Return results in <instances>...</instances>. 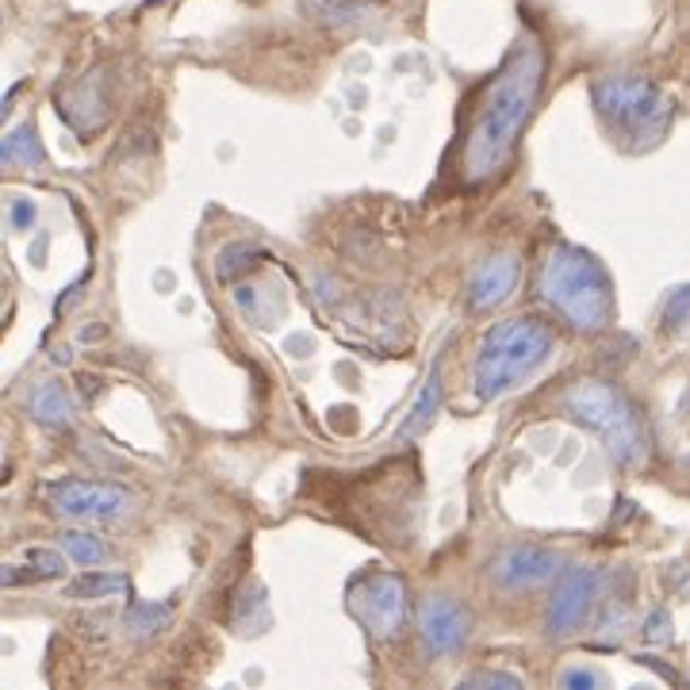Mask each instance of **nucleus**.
<instances>
[{"mask_svg":"<svg viewBox=\"0 0 690 690\" xmlns=\"http://www.w3.org/2000/svg\"><path fill=\"white\" fill-rule=\"evenodd\" d=\"M235 629L238 633H265L269 629V603L258 587H246L235 603Z\"/></svg>","mask_w":690,"mask_h":690,"instance_id":"6ab92c4d","label":"nucleus"},{"mask_svg":"<svg viewBox=\"0 0 690 690\" xmlns=\"http://www.w3.org/2000/svg\"><path fill=\"white\" fill-rule=\"evenodd\" d=\"M119 595H131V580L119 572H81L78 580L66 583V598H78V603H104Z\"/></svg>","mask_w":690,"mask_h":690,"instance_id":"4468645a","label":"nucleus"},{"mask_svg":"<svg viewBox=\"0 0 690 690\" xmlns=\"http://www.w3.org/2000/svg\"><path fill=\"white\" fill-rule=\"evenodd\" d=\"M514 284H518V258L514 253H495V258H487L484 265L472 273L468 307L472 311H495V307L510 299Z\"/></svg>","mask_w":690,"mask_h":690,"instance_id":"9b49d317","label":"nucleus"},{"mask_svg":"<svg viewBox=\"0 0 690 690\" xmlns=\"http://www.w3.org/2000/svg\"><path fill=\"white\" fill-rule=\"evenodd\" d=\"M345 606L357 621L365 626V633L377 641H395L407 629L411 618V598L407 583L395 572H365L349 583L345 591Z\"/></svg>","mask_w":690,"mask_h":690,"instance_id":"423d86ee","label":"nucleus"},{"mask_svg":"<svg viewBox=\"0 0 690 690\" xmlns=\"http://www.w3.org/2000/svg\"><path fill=\"white\" fill-rule=\"evenodd\" d=\"M24 564H32L39 580H58V575H66L62 552L47 549V545H32V549H24Z\"/></svg>","mask_w":690,"mask_h":690,"instance_id":"412c9836","label":"nucleus"},{"mask_svg":"<svg viewBox=\"0 0 690 690\" xmlns=\"http://www.w3.org/2000/svg\"><path fill=\"white\" fill-rule=\"evenodd\" d=\"M43 499L55 514L78 518V522H111L131 510V491L119 484H104V479H47L43 484Z\"/></svg>","mask_w":690,"mask_h":690,"instance_id":"0eeeda50","label":"nucleus"},{"mask_svg":"<svg viewBox=\"0 0 690 690\" xmlns=\"http://www.w3.org/2000/svg\"><path fill=\"white\" fill-rule=\"evenodd\" d=\"M564 407L575 423L595 430L606 441L610 456L621 468H637L649 456V433L641 426L637 407L626 400V392L606 380H580L564 392Z\"/></svg>","mask_w":690,"mask_h":690,"instance_id":"39448f33","label":"nucleus"},{"mask_svg":"<svg viewBox=\"0 0 690 690\" xmlns=\"http://www.w3.org/2000/svg\"><path fill=\"white\" fill-rule=\"evenodd\" d=\"M9 223H12V230H27L35 223V204H27V200H12Z\"/></svg>","mask_w":690,"mask_h":690,"instance_id":"393cba45","label":"nucleus"},{"mask_svg":"<svg viewBox=\"0 0 690 690\" xmlns=\"http://www.w3.org/2000/svg\"><path fill=\"white\" fill-rule=\"evenodd\" d=\"M664 330L687 334L690 330V288H675L664 304Z\"/></svg>","mask_w":690,"mask_h":690,"instance_id":"4be33fe9","label":"nucleus"},{"mask_svg":"<svg viewBox=\"0 0 690 690\" xmlns=\"http://www.w3.org/2000/svg\"><path fill=\"white\" fill-rule=\"evenodd\" d=\"M172 626V606L169 603H131L123 614V629L134 641H150V637L165 633Z\"/></svg>","mask_w":690,"mask_h":690,"instance_id":"dca6fc26","label":"nucleus"},{"mask_svg":"<svg viewBox=\"0 0 690 690\" xmlns=\"http://www.w3.org/2000/svg\"><path fill=\"white\" fill-rule=\"evenodd\" d=\"M0 157H4V165H27V169H35V165H43V142L39 134H35L32 123H20L16 131H9V139H4V146H0Z\"/></svg>","mask_w":690,"mask_h":690,"instance_id":"f3484780","label":"nucleus"},{"mask_svg":"<svg viewBox=\"0 0 690 690\" xmlns=\"http://www.w3.org/2000/svg\"><path fill=\"white\" fill-rule=\"evenodd\" d=\"M418 633L433 656H453L468 641V610L445 595H433L418 610Z\"/></svg>","mask_w":690,"mask_h":690,"instance_id":"1a4fd4ad","label":"nucleus"},{"mask_svg":"<svg viewBox=\"0 0 690 690\" xmlns=\"http://www.w3.org/2000/svg\"><path fill=\"white\" fill-rule=\"evenodd\" d=\"M495 583L507 591H530L560 575V557L552 549H537V545H514L507 549L491 568Z\"/></svg>","mask_w":690,"mask_h":690,"instance_id":"9d476101","label":"nucleus"},{"mask_svg":"<svg viewBox=\"0 0 690 690\" xmlns=\"http://www.w3.org/2000/svg\"><path fill=\"white\" fill-rule=\"evenodd\" d=\"M552 354V330L537 314L502 319L479 342L476 354V392L479 400H499L514 392L530 372H537Z\"/></svg>","mask_w":690,"mask_h":690,"instance_id":"20e7f679","label":"nucleus"},{"mask_svg":"<svg viewBox=\"0 0 690 690\" xmlns=\"http://www.w3.org/2000/svg\"><path fill=\"white\" fill-rule=\"evenodd\" d=\"M542 299L583 334H598L614 322V284L595 253L580 246H552L537 276Z\"/></svg>","mask_w":690,"mask_h":690,"instance_id":"f03ea898","label":"nucleus"},{"mask_svg":"<svg viewBox=\"0 0 690 690\" xmlns=\"http://www.w3.org/2000/svg\"><path fill=\"white\" fill-rule=\"evenodd\" d=\"M27 411H32V418H39V423H47V426H66L73 418L70 395H66V388L55 384V380L35 384V392L27 395Z\"/></svg>","mask_w":690,"mask_h":690,"instance_id":"2eb2a0df","label":"nucleus"},{"mask_svg":"<svg viewBox=\"0 0 690 690\" xmlns=\"http://www.w3.org/2000/svg\"><path fill=\"white\" fill-rule=\"evenodd\" d=\"M560 682H564V687H595L598 675H591V671H568Z\"/></svg>","mask_w":690,"mask_h":690,"instance_id":"a878e982","label":"nucleus"},{"mask_svg":"<svg viewBox=\"0 0 690 690\" xmlns=\"http://www.w3.org/2000/svg\"><path fill=\"white\" fill-rule=\"evenodd\" d=\"M461 687H510V690H518L522 682H518L514 675H502V671H479V675L461 679Z\"/></svg>","mask_w":690,"mask_h":690,"instance_id":"b1692460","label":"nucleus"},{"mask_svg":"<svg viewBox=\"0 0 690 690\" xmlns=\"http://www.w3.org/2000/svg\"><path fill=\"white\" fill-rule=\"evenodd\" d=\"M372 0H304L307 20L322 27H357L372 16Z\"/></svg>","mask_w":690,"mask_h":690,"instance_id":"ddd939ff","label":"nucleus"},{"mask_svg":"<svg viewBox=\"0 0 690 690\" xmlns=\"http://www.w3.org/2000/svg\"><path fill=\"white\" fill-rule=\"evenodd\" d=\"M62 116L70 119L78 131H93V127H100L104 119H108V96L100 93L96 73L81 81V85H73L70 93L62 96Z\"/></svg>","mask_w":690,"mask_h":690,"instance_id":"f8f14e48","label":"nucleus"},{"mask_svg":"<svg viewBox=\"0 0 690 690\" xmlns=\"http://www.w3.org/2000/svg\"><path fill=\"white\" fill-rule=\"evenodd\" d=\"M606 575L598 568L572 564L560 572L557 591L549 598V614H545V629L549 637H572L583 621L595 614V606L603 603Z\"/></svg>","mask_w":690,"mask_h":690,"instance_id":"6e6552de","label":"nucleus"},{"mask_svg":"<svg viewBox=\"0 0 690 690\" xmlns=\"http://www.w3.org/2000/svg\"><path fill=\"white\" fill-rule=\"evenodd\" d=\"M591 104H595V116L606 127V134L629 154H644V150L659 146L675 116L671 96L641 73L598 78L591 85Z\"/></svg>","mask_w":690,"mask_h":690,"instance_id":"7ed1b4c3","label":"nucleus"},{"mask_svg":"<svg viewBox=\"0 0 690 690\" xmlns=\"http://www.w3.org/2000/svg\"><path fill=\"white\" fill-rule=\"evenodd\" d=\"M545 81V47L537 35H522L510 47L507 62L499 66L491 81L476 93L468 116V131L461 142V169L464 185L495 181L510 165L518 150V134L534 116L537 96Z\"/></svg>","mask_w":690,"mask_h":690,"instance_id":"f257e3e1","label":"nucleus"},{"mask_svg":"<svg viewBox=\"0 0 690 690\" xmlns=\"http://www.w3.org/2000/svg\"><path fill=\"white\" fill-rule=\"evenodd\" d=\"M644 637L652 644H671V618H667V610H652L644 618Z\"/></svg>","mask_w":690,"mask_h":690,"instance_id":"5701e85b","label":"nucleus"},{"mask_svg":"<svg viewBox=\"0 0 690 690\" xmlns=\"http://www.w3.org/2000/svg\"><path fill=\"white\" fill-rule=\"evenodd\" d=\"M438 403H441V377L433 372V377L426 380L423 395L415 400V407H411L407 423L400 426V441L403 438H415V433H423V430H430L433 415H438Z\"/></svg>","mask_w":690,"mask_h":690,"instance_id":"a211bd4d","label":"nucleus"},{"mask_svg":"<svg viewBox=\"0 0 690 690\" xmlns=\"http://www.w3.org/2000/svg\"><path fill=\"white\" fill-rule=\"evenodd\" d=\"M62 549H66V557H70L73 564H85V568H96V564H104V560H108V545H104L96 534H85V530H66Z\"/></svg>","mask_w":690,"mask_h":690,"instance_id":"aec40b11","label":"nucleus"}]
</instances>
